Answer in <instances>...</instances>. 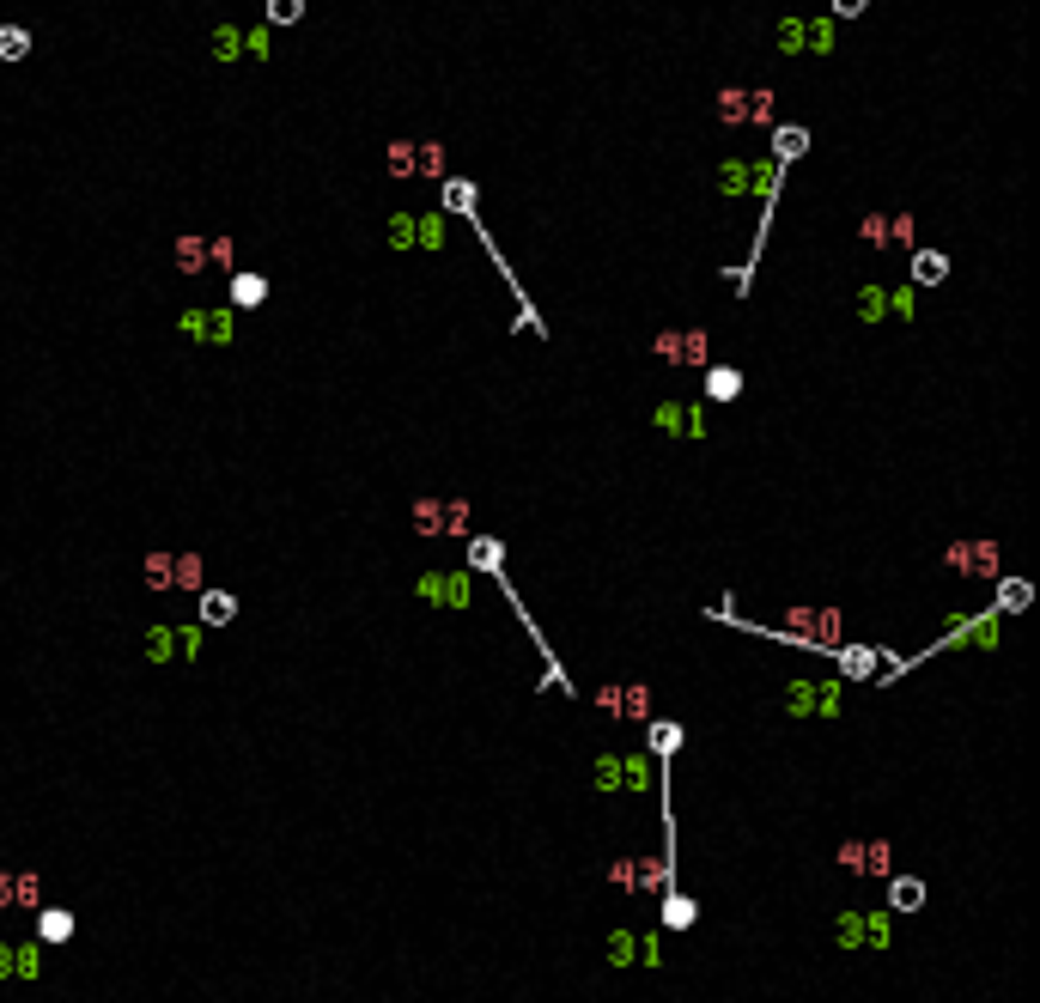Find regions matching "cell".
Masks as SVG:
<instances>
[{
  "mask_svg": "<svg viewBox=\"0 0 1040 1003\" xmlns=\"http://www.w3.org/2000/svg\"><path fill=\"white\" fill-rule=\"evenodd\" d=\"M864 7H870V0H834V13H840V19H858Z\"/></svg>",
  "mask_w": 1040,
  "mask_h": 1003,
  "instance_id": "7bdbcfd3",
  "label": "cell"
},
{
  "mask_svg": "<svg viewBox=\"0 0 1040 1003\" xmlns=\"http://www.w3.org/2000/svg\"><path fill=\"white\" fill-rule=\"evenodd\" d=\"M262 298H268V280L262 274H232V304H244V311H250V304H262Z\"/></svg>",
  "mask_w": 1040,
  "mask_h": 1003,
  "instance_id": "e0dca14e",
  "label": "cell"
},
{
  "mask_svg": "<svg viewBox=\"0 0 1040 1003\" xmlns=\"http://www.w3.org/2000/svg\"><path fill=\"white\" fill-rule=\"evenodd\" d=\"M1004 608H1028V584L1022 578H1004V596H998Z\"/></svg>",
  "mask_w": 1040,
  "mask_h": 1003,
  "instance_id": "74e56055",
  "label": "cell"
},
{
  "mask_svg": "<svg viewBox=\"0 0 1040 1003\" xmlns=\"http://www.w3.org/2000/svg\"><path fill=\"white\" fill-rule=\"evenodd\" d=\"M13 973H19V979H37V973H43V955H37V943H19V949H13Z\"/></svg>",
  "mask_w": 1040,
  "mask_h": 1003,
  "instance_id": "83f0119b",
  "label": "cell"
},
{
  "mask_svg": "<svg viewBox=\"0 0 1040 1003\" xmlns=\"http://www.w3.org/2000/svg\"><path fill=\"white\" fill-rule=\"evenodd\" d=\"M597 706L609 718H627V724H651V687L645 681H603Z\"/></svg>",
  "mask_w": 1040,
  "mask_h": 1003,
  "instance_id": "277c9868",
  "label": "cell"
},
{
  "mask_svg": "<svg viewBox=\"0 0 1040 1003\" xmlns=\"http://www.w3.org/2000/svg\"><path fill=\"white\" fill-rule=\"evenodd\" d=\"M876 663H882V651H864V645H858V651H840V669H846V675H870Z\"/></svg>",
  "mask_w": 1040,
  "mask_h": 1003,
  "instance_id": "4316f807",
  "label": "cell"
},
{
  "mask_svg": "<svg viewBox=\"0 0 1040 1003\" xmlns=\"http://www.w3.org/2000/svg\"><path fill=\"white\" fill-rule=\"evenodd\" d=\"M201 578H207L201 554H171V590H201Z\"/></svg>",
  "mask_w": 1040,
  "mask_h": 1003,
  "instance_id": "4fadbf2b",
  "label": "cell"
},
{
  "mask_svg": "<svg viewBox=\"0 0 1040 1003\" xmlns=\"http://www.w3.org/2000/svg\"><path fill=\"white\" fill-rule=\"evenodd\" d=\"M645 736H651V748H657V754H676V748H682V724H670V718L645 724Z\"/></svg>",
  "mask_w": 1040,
  "mask_h": 1003,
  "instance_id": "44dd1931",
  "label": "cell"
},
{
  "mask_svg": "<svg viewBox=\"0 0 1040 1003\" xmlns=\"http://www.w3.org/2000/svg\"><path fill=\"white\" fill-rule=\"evenodd\" d=\"M609 888H633V858H615L609 864Z\"/></svg>",
  "mask_w": 1040,
  "mask_h": 1003,
  "instance_id": "f35d334b",
  "label": "cell"
},
{
  "mask_svg": "<svg viewBox=\"0 0 1040 1003\" xmlns=\"http://www.w3.org/2000/svg\"><path fill=\"white\" fill-rule=\"evenodd\" d=\"M840 943L846 949H864V943L870 949H888V943H895V912H870V918L864 912H846L840 918Z\"/></svg>",
  "mask_w": 1040,
  "mask_h": 1003,
  "instance_id": "8992f818",
  "label": "cell"
},
{
  "mask_svg": "<svg viewBox=\"0 0 1040 1003\" xmlns=\"http://www.w3.org/2000/svg\"><path fill=\"white\" fill-rule=\"evenodd\" d=\"M146 657H153V663L177 657V639H171V627H153V639H146Z\"/></svg>",
  "mask_w": 1040,
  "mask_h": 1003,
  "instance_id": "d6a6232c",
  "label": "cell"
},
{
  "mask_svg": "<svg viewBox=\"0 0 1040 1003\" xmlns=\"http://www.w3.org/2000/svg\"><path fill=\"white\" fill-rule=\"evenodd\" d=\"M943 274H949V256H937V250H919V256H913V280H919V286H937Z\"/></svg>",
  "mask_w": 1040,
  "mask_h": 1003,
  "instance_id": "ac0fdd59",
  "label": "cell"
},
{
  "mask_svg": "<svg viewBox=\"0 0 1040 1003\" xmlns=\"http://www.w3.org/2000/svg\"><path fill=\"white\" fill-rule=\"evenodd\" d=\"M0 979H13V943H0Z\"/></svg>",
  "mask_w": 1040,
  "mask_h": 1003,
  "instance_id": "f6af8a7d",
  "label": "cell"
},
{
  "mask_svg": "<svg viewBox=\"0 0 1040 1003\" xmlns=\"http://www.w3.org/2000/svg\"><path fill=\"white\" fill-rule=\"evenodd\" d=\"M444 207H451V213H475V183L451 177V183H444Z\"/></svg>",
  "mask_w": 1040,
  "mask_h": 1003,
  "instance_id": "cb8c5ba5",
  "label": "cell"
},
{
  "mask_svg": "<svg viewBox=\"0 0 1040 1003\" xmlns=\"http://www.w3.org/2000/svg\"><path fill=\"white\" fill-rule=\"evenodd\" d=\"M597 785L603 791H621V754H603L597 760Z\"/></svg>",
  "mask_w": 1040,
  "mask_h": 1003,
  "instance_id": "e575fe53",
  "label": "cell"
},
{
  "mask_svg": "<svg viewBox=\"0 0 1040 1003\" xmlns=\"http://www.w3.org/2000/svg\"><path fill=\"white\" fill-rule=\"evenodd\" d=\"M925 906V882L913 876H888V912H919Z\"/></svg>",
  "mask_w": 1040,
  "mask_h": 1003,
  "instance_id": "30bf717a",
  "label": "cell"
},
{
  "mask_svg": "<svg viewBox=\"0 0 1040 1003\" xmlns=\"http://www.w3.org/2000/svg\"><path fill=\"white\" fill-rule=\"evenodd\" d=\"M943 566L968 584H992L998 578V542L992 535H968V542H949L943 548Z\"/></svg>",
  "mask_w": 1040,
  "mask_h": 1003,
  "instance_id": "6da1fadb",
  "label": "cell"
},
{
  "mask_svg": "<svg viewBox=\"0 0 1040 1003\" xmlns=\"http://www.w3.org/2000/svg\"><path fill=\"white\" fill-rule=\"evenodd\" d=\"M414 238H420V250H438L444 244V225L438 219H414Z\"/></svg>",
  "mask_w": 1040,
  "mask_h": 1003,
  "instance_id": "d590c367",
  "label": "cell"
},
{
  "mask_svg": "<svg viewBox=\"0 0 1040 1003\" xmlns=\"http://www.w3.org/2000/svg\"><path fill=\"white\" fill-rule=\"evenodd\" d=\"M840 870L846 876H895V845L888 839H846L840 845Z\"/></svg>",
  "mask_w": 1040,
  "mask_h": 1003,
  "instance_id": "5b68a950",
  "label": "cell"
},
{
  "mask_svg": "<svg viewBox=\"0 0 1040 1003\" xmlns=\"http://www.w3.org/2000/svg\"><path fill=\"white\" fill-rule=\"evenodd\" d=\"M718 122H724V128H742V122H749V92H742V86H724V92H718Z\"/></svg>",
  "mask_w": 1040,
  "mask_h": 1003,
  "instance_id": "5bb4252c",
  "label": "cell"
},
{
  "mask_svg": "<svg viewBox=\"0 0 1040 1003\" xmlns=\"http://www.w3.org/2000/svg\"><path fill=\"white\" fill-rule=\"evenodd\" d=\"M621 785H627V791H645V785H651V760H645V754L621 760Z\"/></svg>",
  "mask_w": 1040,
  "mask_h": 1003,
  "instance_id": "d4e9b609",
  "label": "cell"
},
{
  "mask_svg": "<svg viewBox=\"0 0 1040 1003\" xmlns=\"http://www.w3.org/2000/svg\"><path fill=\"white\" fill-rule=\"evenodd\" d=\"M37 937H43V943H67V937H73V912H43V918H37Z\"/></svg>",
  "mask_w": 1040,
  "mask_h": 1003,
  "instance_id": "7402d4cb",
  "label": "cell"
},
{
  "mask_svg": "<svg viewBox=\"0 0 1040 1003\" xmlns=\"http://www.w3.org/2000/svg\"><path fill=\"white\" fill-rule=\"evenodd\" d=\"M736 390H742V371L736 365H712L706 371V396L712 402H736Z\"/></svg>",
  "mask_w": 1040,
  "mask_h": 1003,
  "instance_id": "7c38bea8",
  "label": "cell"
},
{
  "mask_svg": "<svg viewBox=\"0 0 1040 1003\" xmlns=\"http://www.w3.org/2000/svg\"><path fill=\"white\" fill-rule=\"evenodd\" d=\"M232 256H238L232 238H207V268H232Z\"/></svg>",
  "mask_w": 1040,
  "mask_h": 1003,
  "instance_id": "836d02e7",
  "label": "cell"
},
{
  "mask_svg": "<svg viewBox=\"0 0 1040 1003\" xmlns=\"http://www.w3.org/2000/svg\"><path fill=\"white\" fill-rule=\"evenodd\" d=\"M712 359V335L706 329H682V365H706Z\"/></svg>",
  "mask_w": 1040,
  "mask_h": 1003,
  "instance_id": "603a6c76",
  "label": "cell"
},
{
  "mask_svg": "<svg viewBox=\"0 0 1040 1003\" xmlns=\"http://www.w3.org/2000/svg\"><path fill=\"white\" fill-rule=\"evenodd\" d=\"M13 906H25V912H37V906H43V876H31V870H19V876H13Z\"/></svg>",
  "mask_w": 1040,
  "mask_h": 1003,
  "instance_id": "d6986e66",
  "label": "cell"
},
{
  "mask_svg": "<svg viewBox=\"0 0 1040 1003\" xmlns=\"http://www.w3.org/2000/svg\"><path fill=\"white\" fill-rule=\"evenodd\" d=\"M858 238H864V244H876V250H888V213H864Z\"/></svg>",
  "mask_w": 1040,
  "mask_h": 1003,
  "instance_id": "f1b7e54d",
  "label": "cell"
},
{
  "mask_svg": "<svg viewBox=\"0 0 1040 1003\" xmlns=\"http://www.w3.org/2000/svg\"><path fill=\"white\" fill-rule=\"evenodd\" d=\"M390 177H414V140H396L390 146Z\"/></svg>",
  "mask_w": 1040,
  "mask_h": 1003,
  "instance_id": "1f68e13d",
  "label": "cell"
},
{
  "mask_svg": "<svg viewBox=\"0 0 1040 1003\" xmlns=\"http://www.w3.org/2000/svg\"><path fill=\"white\" fill-rule=\"evenodd\" d=\"M140 572H146V590H171V554H165V548H153V554H146V566H140Z\"/></svg>",
  "mask_w": 1040,
  "mask_h": 1003,
  "instance_id": "ffe728a7",
  "label": "cell"
},
{
  "mask_svg": "<svg viewBox=\"0 0 1040 1003\" xmlns=\"http://www.w3.org/2000/svg\"><path fill=\"white\" fill-rule=\"evenodd\" d=\"M803 146H809L803 128H779V134H773V152H779V159H803Z\"/></svg>",
  "mask_w": 1040,
  "mask_h": 1003,
  "instance_id": "484cf974",
  "label": "cell"
},
{
  "mask_svg": "<svg viewBox=\"0 0 1040 1003\" xmlns=\"http://www.w3.org/2000/svg\"><path fill=\"white\" fill-rule=\"evenodd\" d=\"M238 614V596H226V590H201V627H226Z\"/></svg>",
  "mask_w": 1040,
  "mask_h": 1003,
  "instance_id": "8fae6325",
  "label": "cell"
},
{
  "mask_svg": "<svg viewBox=\"0 0 1040 1003\" xmlns=\"http://www.w3.org/2000/svg\"><path fill=\"white\" fill-rule=\"evenodd\" d=\"M25 49H31L25 31H0V55H25Z\"/></svg>",
  "mask_w": 1040,
  "mask_h": 1003,
  "instance_id": "ab89813d",
  "label": "cell"
},
{
  "mask_svg": "<svg viewBox=\"0 0 1040 1003\" xmlns=\"http://www.w3.org/2000/svg\"><path fill=\"white\" fill-rule=\"evenodd\" d=\"M633 955H639V937H633V931H615V937H609V961H615V967H627Z\"/></svg>",
  "mask_w": 1040,
  "mask_h": 1003,
  "instance_id": "4dcf8cb0",
  "label": "cell"
},
{
  "mask_svg": "<svg viewBox=\"0 0 1040 1003\" xmlns=\"http://www.w3.org/2000/svg\"><path fill=\"white\" fill-rule=\"evenodd\" d=\"M475 566H499V548L493 542H475Z\"/></svg>",
  "mask_w": 1040,
  "mask_h": 1003,
  "instance_id": "b9f144b4",
  "label": "cell"
},
{
  "mask_svg": "<svg viewBox=\"0 0 1040 1003\" xmlns=\"http://www.w3.org/2000/svg\"><path fill=\"white\" fill-rule=\"evenodd\" d=\"M305 19V0H268V25H299Z\"/></svg>",
  "mask_w": 1040,
  "mask_h": 1003,
  "instance_id": "f546056e",
  "label": "cell"
},
{
  "mask_svg": "<svg viewBox=\"0 0 1040 1003\" xmlns=\"http://www.w3.org/2000/svg\"><path fill=\"white\" fill-rule=\"evenodd\" d=\"M663 924H670V931L694 924V900H688V894H676V888H663Z\"/></svg>",
  "mask_w": 1040,
  "mask_h": 1003,
  "instance_id": "2e32d148",
  "label": "cell"
},
{
  "mask_svg": "<svg viewBox=\"0 0 1040 1003\" xmlns=\"http://www.w3.org/2000/svg\"><path fill=\"white\" fill-rule=\"evenodd\" d=\"M213 43H219V49H213L219 61H232V55H238V43H244V31H232V25H219V37H213Z\"/></svg>",
  "mask_w": 1040,
  "mask_h": 1003,
  "instance_id": "8d00e7d4",
  "label": "cell"
},
{
  "mask_svg": "<svg viewBox=\"0 0 1040 1003\" xmlns=\"http://www.w3.org/2000/svg\"><path fill=\"white\" fill-rule=\"evenodd\" d=\"M408 523L420 529V535H463L469 529V499H414V511H408Z\"/></svg>",
  "mask_w": 1040,
  "mask_h": 1003,
  "instance_id": "7a4b0ae2",
  "label": "cell"
},
{
  "mask_svg": "<svg viewBox=\"0 0 1040 1003\" xmlns=\"http://www.w3.org/2000/svg\"><path fill=\"white\" fill-rule=\"evenodd\" d=\"M414 177H444V146L438 140H414Z\"/></svg>",
  "mask_w": 1040,
  "mask_h": 1003,
  "instance_id": "9a60e30c",
  "label": "cell"
},
{
  "mask_svg": "<svg viewBox=\"0 0 1040 1003\" xmlns=\"http://www.w3.org/2000/svg\"><path fill=\"white\" fill-rule=\"evenodd\" d=\"M785 627L803 645H840L846 639V614L840 608H785Z\"/></svg>",
  "mask_w": 1040,
  "mask_h": 1003,
  "instance_id": "3957f363",
  "label": "cell"
},
{
  "mask_svg": "<svg viewBox=\"0 0 1040 1003\" xmlns=\"http://www.w3.org/2000/svg\"><path fill=\"white\" fill-rule=\"evenodd\" d=\"M13 906V870H0V912Z\"/></svg>",
  "mask_w": 1040,
  "mask_h": 1003,
  "instance_id": "ee69618b",
  "label": "cell"
},
{
  "mask_svg": "<svg viewBox=\"0 0 1040 1003\" xmlns=\"http://www.w3.org/2000/svg\"><path fill=\"white\" fill-rule=\"evenodd\" d=\"M633 888H639V894H663V888H670V852L633 858Z\"/></svg>",
  "mask_w": 1040,
  "mask_h": 1003,
  "instance_id": "ba28073f",
  "label": "cell"
},
{
  "mask_svg": "<svg viewBox=\"0 0 1040 1003\" xmlns=\"http://www.w3.org/2000/svg\"><path fill=\"white\" fill-rule=\"evenodd\" d=\"M785 706H791L797 718H803V712L834 718V712H840V687H834V681H822V687H815V681H791V687H785Z\"/></svg>",
  "mask_w": 1040,
  "mask_h": 1003,
  "instance_id": "52a82bcc",
  "label": "cell"
},
{
  "mask_svg": "<svg viewBox=\"0 0 1040 1003\" xmlns=\"http://www.w3.org/2000/svg\"><path fill=\"white\" fill-rule=\"evenodd\" d=\"M390 238H396V250H408L414 244V219H390Z\"/></svg>",
  "mask_w": 1040,
  "mask_h": 1003,
  "instance_id": "60d3db41",
  "label": "cell"
},
{
  "mask_svg": "<svg viewBox=\"0 0 1040 1003\" xmlns=\"http://www.w3.org/2000/svg\"><path fill=\"white\" fill-rule=\"evenodd\" d=\"M171 268H177V274H201V268H207V238L183 231V238L171 244Z\"/></svg>",
  "mask_w": 1040,
  "mask_h": 1003,
  "instance_id": "9c48e42d",
  "label": "cell"
}]
</instances>
